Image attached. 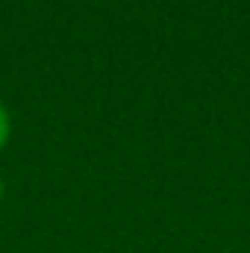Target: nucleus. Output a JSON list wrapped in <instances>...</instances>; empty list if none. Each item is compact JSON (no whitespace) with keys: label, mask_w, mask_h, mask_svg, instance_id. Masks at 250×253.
<instances>
[{"label":"nucleus","mask_w":250,"mask_h":253,"mask_svg":"<svg viewBox=\"0 0 250 253\" xmlns=\"http://www.w3.org/2000/svg\"><path fill=\"white\" fill-rule=\"evenodd\" d=\"M6 138H9V115H6V109L0 106V147L6 144Z\"/></svg>","instance_id":"f257e3e1"}]
</instances>
